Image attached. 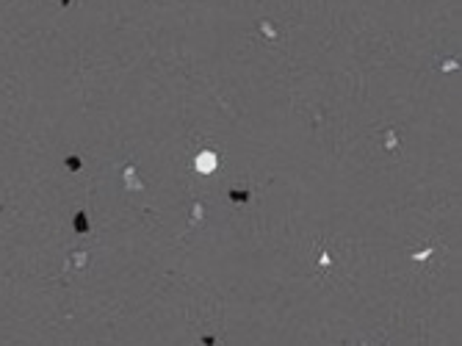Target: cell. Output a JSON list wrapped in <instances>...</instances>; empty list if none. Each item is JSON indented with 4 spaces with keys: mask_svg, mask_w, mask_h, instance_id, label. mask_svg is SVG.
Segmentation results:
<instances>
[{
    "mask_svg": "<svg viewBox=\"0 0 462 346\" xmlns=\"http://www.w3.org/2000/svg\"><path fill=\"white\" fill-rule=\"evenodd\" d=\"M197 166H199V172H211L216 166V155L213 153H202V155L197 158Z\"/></svg>",
    "mask_w": 462,
    "mask_h": 346,
    "instance_id": "obj_1",
    "label": "cell"
}]
</instances>
